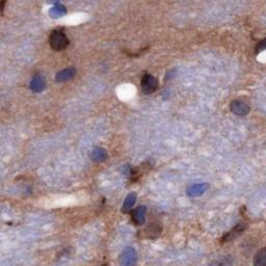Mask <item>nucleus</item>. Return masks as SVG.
Masks as SVG:
<instances>
[{"instance_id":"obj_13","label":"nucleus","mask_w":266,"mask_h":266,"mask_svg":"<svg viewBox=\"0 0 266 266\" xmlns=\"http://www.w3.org/2000/svg\"><path fill=\"white\" fill-rule=\"evenodd\" d=\"M49 15H50V17H52V18H54V19L62 18V17L66 15V8L62 4H56L50 8Z\"/></svg>"},{"instance_id":"obj_9","label":"nucleus","mask_w":266,"mask_h":266,"mask_svg":"<svg viewBox=\"0 0 266 266\" xmlns=\"http://www.w3.org/2000/svg\"><path fill=\"white\" fill-rule=\"evenodd\" d=\"M107 152L106 150L102 147H96L93 151H91L90 158L93 159L95 162H103L107 159Z\"/></svg>"},{"instance_id":"obj_5","label":"nucleus","mask_w":266,"mask_h":266,"mask_svg":"<svg viewBox=\"0 0 266 266\" xmlns=\"http://www.w3.org/2000/svg\"><path fill=\"white\" fill-rule=\"evenodd\" d=\"M208 188H209V184L207 183H198V184L189 186L186 189V194L188 197H199L205 194Z\"/></svg>"},{"instance_id":"obj_4","label":"nucleus","mask_w":266,"mask_h":266,"mask_svg":"<svg viewBox=\"0 0 266 266\" xmlns=\"http://www.w3.org/2000/svg\"><path fill=\"white\" fill-rule=\"evenodd\" d=\"M141 89L145 94H152L158 89V80L153 75L146 74L140 82Z\"/></svg>"},{"instance_id":"obj_12","label":"nucleus","mask_w":266,"mask_h":266,"mask_svg":"<svg viewBox=\"0 0 266 266\" xmlns=\"http://www.w3.org/2000/svg\"><path fill=\"white\" fill-rule=\"evenodd\" d=\"M136 202V194L135 193H131L127 196V198L125 199L124 201V204H123V207H122V211L123 212H128L130 211L133 206H134Z\"/></svg>"},{"instance_id":"obj_6","label":"nucleus","mask_w":266,"mask_h":266,"mask_svg":"<svg viewBox=\"0 0 266 266\" xmlns=\"http://www.w3.org/2000/svg\"><path fill=\"white\" fill-rule=\"evenodd\" d=\"M29 88L32 91L35 93H41L42 90H44L46 88V81L45 78L41 75H37V76L33 77L29 83Z\"/></svg>"},{"instance_id":"obj_3","label":"nucleus","mask_w":266,"mask_h":266,"mask_svg":"<svg viewBox=\"0 0 266 266\" xmlns=\"http://www.w3.org/2000/svg\"><path fill=\"white\" fill-rule=\"evenodd\" d=\"M230 110L231 111L239 116H244L246 114H248L249 111H251V108H249V105L247 104V102H245L244 100L241 99H236L233 100L230 104Z\"/></svg>"},{"instance_id":"obj_11","label":"nucleus","mask_w":266,"mask_h":266,"mask_svg":"<svg viewBox=\"0 0 266 266\" xmlns=\"http://www.w3.org/2000/svg\"><path fill=\"white\" fill-rule=\"evenodd\" d=\"M245 230V226L244 223H239L236 227L233 228L226 236H223V241H230L235 239L237 236H239L241 233Z\"/></svg>"},{"instance_id":"obj_2","label":"nucleus","mask_w":266,"mask_h":266,"mask_svg":"<svg viewBox=\"0 0 266 266\" xmlns=\"http://www.w3.org/2000/svg\"><path fill=\"white\" fill-rule=\"evenodd\" d=\"M137 262V254L133 247H125L120 257H119V264L120 266H135Z\"/></svg>"},{"instance_id":"obj_10","label":"nucleus","mask_w":266,"mask_h":266,"mask_svg":"<svg viewBox=\"0 0 266 266\" xmlns=\"http://www.w3.org/2000/svg\"><path fill=\"white\" fill-rule=\"evenodd\" d=\"M254 266H266V247H262L258 251L253 259Z\"/></svg>"},{"instance_id":"obj_7","label":"nucleus","mask_w":266,"mask_h":266,"mask_svg":"<svg viewBox=\"0 0 266 266\" xmlns=\"http://www.w3.org/2000/svg\"><path fill=\"white\" fill-rule=\"evenodd\" d=\"M146 215H147V208L145 206H139L132 213V220L137 226H141L146 222Z\"/></svg>"},{"instance_id":"obj_14","label":"nucleus","mask_w":266,"mask_h":266,"mask_svg":"<svg viewBox=\"0 0 266 266\" xmlns=\"http://www.w3.org/2000/svg\"><path fill=\"white\" fill-rule=\"evenodd\" d=\"M209 266H233L232 260L227 256H221L212 260Z\"/></svg>"},{"instance_id":"obj_1","label":"nucleus","mask_w":266,"mask_h":266,"mask_svg":"<svg viewBox=\"0 0 266 266\" xmlns=\"http://www.w3.org/2000/svg\"><path fill=\"white\" fill-rule=\"evenodd\" d=\"M49 43L52 49L56 50V51H62L65 48L68 47L69 40L65 35V32L61 29H56L52 31L49 38Z\"/></svg>"},{"instance_id":"obj_8","label":"nucleus","mask_w":266,"mask_h":266,"mask_svg":"<svg viewBox=\"0 0 266 266\" xmlns=\"http://www.w3.org/2000/svg\"><path fill=\"white\" fill-rule=\"evenodd\" d=\"M75 75H76V70H75L74 68H68V69H65L61 72H58L56 74L55 80L57 82H66V81H69L72 78H74Z\"/></svg>"},{"instance_id":"obj_15","label":"nucleus","mask_w":266,"mask_h":266,"mask_svg":"<svg viewBox=\"0 0 266 266\" xmlns=\"http://www.w3.org/2000/svg\"><path fill=\"white\" fill-rule=\"evenodd\" d=\"M265 49H266V39H264L263 41H261L260 44L258 45V47H257L258 51H262V50H265Z\"/></svg>"}]
</instances>
